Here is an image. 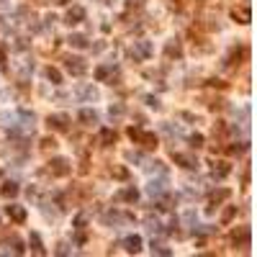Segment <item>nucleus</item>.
<instances>
[{"instance_id": "1", "label": "nucleus", "mask_w": 257, "mask_h": 257, "mask_svg": "<svg viewBox=\"0 0 257 257\" xmlns=\"http://www.w3.org/2000/svg\"><path fill=\"white\" fill-rule=\"evenodd\" d=\"M129 137H131V142L134 144H139V147H144V149H155L157 147V137H155V134L152 131H144V129H129Z\"/></svg>"}, {"instance_id": "2", "label": "nucleus", "mask_w": 257, "mask_h": 257, "mask_svg": "<svg viewBox=\"0 0 257 257\" xmlns=\"http://www.w3.org/2000/svg\"><path fill=\"white\" fill-rule=\"evenodd\" d=\"M70 170H72V165H70V160H65V157H54V160L49 162V172H52L54 177H67Z\"/></svg>"}, {"instance_id": "3", "label": "nucleus", "mask_w": 257, "mask_h": 257, "mask_svg": "<svg viewBox=\"0 0 257 257\" xmlns=\"http://www.w3.org/2000/svg\"><path fill=\"white\" fill-rule=\"evenodd\" d=\"M65 67H67L70 75H75V78H80V75L87 72V65H85L83 57H67V59H65Z\"/></svg>"}, {"instance_id": "4", "label": "nucleus", "mask_w": 257, "mask_h": 257, "mask_svg": "<svg viewBox=\"0 0 257 257\" xmlns=\"http://www.w3.org/2000/svg\"><path fill=\"white\" fill-rule=\"evenodd\" d=\"M47 126L54 129V131H67L70 129V116L67 113H54L47 118Z\"/></svg>"}, {"instance_id": "5", "label": "nucleus", "mask_w": 257, "mask_h": 257, "mask_svg": "<svg viewBox=\"0 0 257 257\" xmlns=\"http://www.w3.org/2000/svg\"><path fill=\"white\" fill-rule=\"evenodd\" d=\"M172 160L180 165V168H185V170H195V168H198V160H195L193 155H185V152H172Z\"/></svg>"}, {"instance_id": "6", "label": "nucleus", "mask_w": 257, "mask_h": 257, "mask_svg": "<svg viewBox=\"0 0 257 257\" xmlns=\"http://www.w3.org/2000/svg\"><path fill=\"white\" fill-rule=\"evenodd\" d=\"M149 54H152V44L149 41H134V47H131V57L134 59H147Z\"/></svg>"}, {"instance_id": "7", "label": "nucleus", "mask_w": 257, "mask_h": 257, "mask_svg": "<svg viewBox=\"0 0 257 257\" xmlns=\"http://www.w3.org/2000/svg\"><path fill=\"white\" fill-rule=\"evenodd\" d=\"M226 198H232V190L229 188H221V190H216V193H211V198H208V214L214 211L219 203H224Z\"/></svg>"}, {"instance_id": "8", "label": "nucleus", "mask_w": 257, "mask_h": 257, "mask_svg": "<svg viewBox=\"0 0 257 257\" xmlns=\"http://www.w3.org/2000/svg\"><path fill=\"white\" fill-rule=\"evenodd\" d=\"M80 21H85V8H83V5H72V8L67 10V16H65V23L78 26Z\"/></svg>"}, {"instance_id": "9", "label": "nucleus", "mask_w": 257, "mask_h": 257, "mask_svg": "<svg viewBox=\"0 0 257 257\" xmlns=\"http://www.w3.org/2000/svg\"><path fill=\"white\" fill-rule=\"evenodd\" d=\"M232 242L237 247H250V229L247 226H239V229L232 234Z\"/></svg>"}, {"instance_id": "10", "label": "nucleus", "mask_w": 257, "mask_h": 257, "mask_svg": "<svg viewBox=\"0 0 257 257\" xmlns=\"http://www.w3.org/2000/svg\"><path fill=\"white\" fill-rule=\"evenodd\" d=\"M124 250H126L129 255H137V252L142 250V237H139V234L126 237V239H124Z\"/></svg>"}, {"instance_id": "11", "label": "nucleus", "mask_w": 257, "mask_h": 257, "mask_svg": "<svg viewBox=\"0 0 257 257\" xmlns=\"http://www.w3.org/2000/svg\"><path fill=\"white\" fill-rule=\"evenodd\" d=\"M28 247H31V252L39 255V257L47 255V250H44V242H41V237H39L36 232H31V237H28Z\"/></svg>"}, {"instance_id": "12", "label": "nucleus", "mask_w": 257, "mask_h": 257, "mask_svg": "<svg viewBox=\"0 0 257 257\" xmlns=\"http://www.w3.org/2000/svg\"><path fill=\"white\" fill-rule=\"evenodd\" d=\"M229 172H232V168L226 162H211V175H214L216 180H224Z\"/></svg>"}, {"instance_id": "13", "label": "nucleus", "mask_w": 257, "mask_h": 257, "mask_svg": "<svg viewBox=\"0 0 257 257\" xmlns=\"http://www.w3.org/2000/svg\"><path fill=\"white\" fill-rule=\"evenodd\" d=\"M116 198H118V201H126V203H137V201H139V190L134 188V185H129V188L121 190Z\"/></svg>"}, {"instance_id": "14", "label": "nucleus", "mask_w": 257, "mask_h": 257, "mask_svg": "<svg viewBox=\"0 0 257 257\" xmlns=\"http://www.w3.org/2000/svg\"><path fill=\"white\" fill-rule=\"evenodd\" d=\"M5 211H8V216L16 221V224H23V221H26V208H23V206H16V203H13V206H8Z\"/></svg>"}, {"instance_id": "15", "label": "nucleus", "mask_w": 257, "mask_h": 257, "mask_svg": "<svg viewBox=\"0 0 257 257\" xmlns=\"http://www.w3.org/2000/svg\"><path fill=\"white\" fill-rule=\"evenodd\" d=\"M232 16L239 21V23H250L252 21V13H250V5H242V8H234Z\"/></svg>"}, {"instance_id": "16", "label": "nucleus", "mask_w": 257, "mask_h": 257, "mask_svg": "<svg viewBox=\"0 0 257 257\" xmlns=\"http://www.w3.org/2000/svg\"><path fill=\"white\" fill-rule=\"evenodd\" d=\"M78 118L83 121L85 126H93V124H98V113H95V111H90V108H83V111L78 113Z\"/></svg>"}, {"instance_id": "17", "label": "nucleus", "mask_w": 257, "mask_h": 257, "mask_svg": "<svg viewBox=\"0 0 257 257\" xmlns=\"http://www.w3.org/2000/svg\"><path fill=\"white\" fill-rule=\"evenodd\" d=\"M0 193H3V198H16V195H18V183H13V180H8V183H3Z\"/></svg>"}, {"instance_id": "18", "label": "nucleus", "mask_w": 257, "mask_h": 257, "mask_svg": "<svg viewBox=\"0 0 257 257\" xmlns=\"http://www.w3.org/2000/svg\"><path fill=\"white\" fill-rule=\"evenodd\" d=\"M165 54H168V57H175V59H180V57H183V49H180V44L172 39V41H168V47H165Z\"/></svg>"}, {"instance_id": "19", "label": "nucleus", "mask_w": 257, "mask_h": 257, "mask_svg": "<svg viewBox=\"0 0 257 257\" xmlns=\"http://www.w3.org/2000/svg\"><path fill=\"white\" fill-rule=\"evenodd\" d=\"M70 44L75 49H87V36H83V34H72L70 36Z\"/></svg>"}, {"instance_id": "20", "label": "nucleus", "mask_w": 257, "mask_h": 257, "mask_svg": "<svg viewBox=\"0 0 257 257\" xmlns=\"http://www.w3.org/2000/svg\"><path fill=\"white\" fill-rule=\"evenodd\" d=\"M113 72H116V67H108V65H103V67H98V70H95V78H98L100 83H105V80H108Z\"/></svg>"}, {"instance_id": "21", "label": "nucleus", "mask_w": 257, "mask_h": 257, "mask_svg": "<svg viewBox=\"0 0 257 257\" xmlns=\"http://www.w3.org/2000/svg\"><path fill=\"white\" fill-rule=\"evenodd\" d=\"M100 142H103L105 147L113 144V142H116V131H113V129H103V131H100Z\"/></svg>"}, {"instance_id": "22", "label": "nucleus", "mask_w": 257, "mask_h": 257, "mask_svg": "<svg viewBox=\"0 0 257 257\" xmlns=\"http://www.w3.org/2000/svg\"><path fill=\"white\" fill-rule=\"evenodd\" d=\"M47 78H49L54 85H62V72H59L57 67H47Z\"/></svg>"}, {"instance_id": "23", "label": "nucleus", "mask_w": 257, "mask_h": 257, "mask_svg": "<svg viewBox=\"0 0 257 257\" xmlns=\"http://www.w3.org/2000/svg\"><path fill=\"white\" fill-rule=\"evenodd\" d=\"M149 193H152V195H162L165 193V183H160V180L155 183V180H152V183H149Z\"/></svg>"}, {"instance_id": "24", "label": "nucleus", "mask_w": 257, "mask_h": 257, "mask_svg": "<svg viewBox=\"0 0 257 257\" xmlns=\"http://www.w3.org/2000/svg\"><path fill=\"white\" fill-rule=\"evenodd\" d=\"M234 214H237V206H229V208L224 211V216H221V224H229L234 219Z\"/></svg>"}, {"instance_id": "25", "label": "nucleus", "mask_w": 257, "mask_h": 257, "mask_svg": "<svg viewBox=\"0 0 257 257\" xmlns=\"http://www.w3.org/2000/svg\"><path fill=\"white\" fill-rule=\"evenodd\" d=\"M190 147H193V149L203 147V134H193V137H190Z\"/></svg>"}, {"instance_id": "26", "label": "nucleus", "mask_w": 257, "mask_h": 257, "mask_svg": "<svg viewBox=\"0 0 257 257\" xmlns=\"http://www.w3.org/2000/svg\"><path fill=\"white\" fill-rule=\"evenodd\" d=\"M78 93H80L83 98H98V93H95V90H93V87H80V90H78Z\"/></svg>"}, {"instance_id": "27", "label": "nucleus", "mask_w": 257, "mask_h": 257, "mask_svg": "<svg viewBox=\"0 0 257 257\" xmlns=\"http://www.w3.org/2000/svg\"><path fill=\"white\" fill-rule=\"evenodd\" d=\"M113 175H116L118 180H126V177H129V170H126V168H113Z\"/></svg>"}, {"instance_id": "28", "label": "nucleus", "mask_w": 257, "mask_h": 257, "mask_svg": "<svg viewBox=\"0 0 257 257\" xmlns=\"http://www.w3.org/2000/svg\"><path fill=\"white\" fill-rule=\"evenodd\" d=\"M108 113H111V118H118L121 113H124V105H111V111H108Z\"/></svg>"}, {"instance_id": "29", "label": "nucleus", "mask_w": 257, "mask_h": 257, "mask_svg": "<svg viewBox=\"0 0 257 257\" xmlns=\"http://www.w3.org/2000/svg\"><path fill=\"white\" fill-rule=\"evenodd\" d=\"M152 252H157V255H162V257H168V255H172V252H170L168 247H160V245H157V247L152 245Z\"/></svg>"}, {"instance_id": "30", "label": "nucleus", "mask_w": 257, "mask_h": 257, "mask_svg": "<svg viewBox=\"0 0 257 257\" xmlns=\"http://www.w3.org/2000/svg\"><path fill=\"white\" fill-rule=\"evenodd\" d=\"M0 65H8V54H5V47H0Z\"/></svg>"}, {"instance_id": "31", "label": "nucleus", "mask_w": 257, "mask_h": 257, "mask_svg": "<svg viewBox=\"0 0 257 257\" xmlns=\"http://www.w3.org/2000/svg\"><path fill=\"white\" fill-rule=\"evenodd\" d=\"M147 103L152 105V108H160V100H157V98H147Z\"/></svg>"}, {"instance_id": "32", "label": "nucleus", "mask_w": 257, "mask_h": 257, "mask_svg": "<svg viewBox=\"0 0 257 257\" xmlns=\"http://www.w3.org/2000/svg\"><path fill=\"white\" fill-rule=\"evenodd\" d=\"M70 250H67V245H59V250H57V255H67Z\"/></svg>"}, {"instance_id": "33", "label": "nucleus", "mask_w": 257, "mask_h": 257, "mask_svg": "<svg viewBox=\"0 0 257 257\" xmlns=\"http://www.w3.org/2000/svg\"><path fill=\"white\" fill-rule=\"evenodd\" d=\"M54 3H57V5H67V3H70V0H54Z\"/></svg>"}, {"instance_id": "34", "label": "nucleus", "mask_w": 257, "mask_h": 257, "mask_svg": "<svg viewBox=\"0 0 257 257\" xmlns=\"http://www.w3.org/2000/svg\"><path fill=\"white\" fill-rule=\"evenodd\" d=\"M100 3H105V5H108V3H113V0H100Z\"/></svg>"}, {"instance_id": "35", "label": "nucleus", "mask_w": 257, "mask_h": 257, "mask_svg": "<svg viewBox=\"0 0 257 257\" xmlns=\"http://www.w3.org/2000/svg\"><path fill=\"white\" fill-rule=\"evenodd\" d=\"M0 175H3V170H0Z\"/></svg>"}]
</instances>
